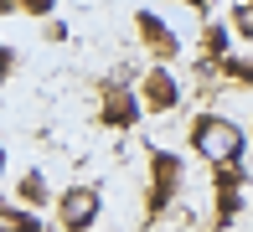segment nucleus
Here are the masks:
<instances>
[{"mask_svg":"<svg viewBox=\"0 0 253 232\" xmlns=\"http://www.w3.org/2000/svg\"><path fill=\"white\" fill-rule=\"evenodd\" d=\"M10 73H16V52L0 41V88H5V77H10Z\"/></svg>","mask_w":253,"mask_h":232,"instance_id":"obj_13","label":"nucleus"},{"mask_svg":"<svg viewBox=\"0 0 253 232\" xmlns=\"http://www.w3.org/2000/svg\"><path fill=\"white\" fill-rule=\"evenodd\" d=\"M140 93H145V109H150V114H170V109H176V103H181V83H176V73H170V67H150V73H145V83H140Z\"/></svg>","mask_w":253,"mask_h":232,"instance_id":"obj_4","label":"nucleus"},{"mask_svg":"<svg viewBox=\"0 0 253 232\" xmlns=\"http://www.w3.org/2000/svg\"><path fill=\"white\" fill-rule=\"evenodd\" d=\"M186 5H191V10H207V5H212V0H186Z\"/></svg>","mask_w":253,"mask_h":232,"instance_id":"obj_14","label":"nucleus"},{"mask_svg":"<svg viewBox=\"0 0 253 232\" xmlns=\"http://www.w3.org/2000/svg\"><path fill=\"white\" fill-rule=\"evenodd\" d=\"M176 186H181V160L170 150H150V212H160L176 196Z\"/></svg>","mask_w":253,"mask_h":232,"instance_id":"obj_5","label":"nucleus"},{"mask_svg":"<svg viewBox=\"0 0 253 232\" xmlns=\"http://www.w3.org/2000/svg\"><path fill=\"white\" fill-rule=\"evenodd\" d=\"M202 52H207V62H212V67H222L227 57H233V52H227V26L207 21V26H202Z\"/></svg>","mask_w":253,"mask_h":232,"instance_id":"obj_7","label":"nucleus"},{"mask_svg":"<svg viewBox=\"0 0 253 232\" xmlns=\"http://www.w3.org/2000/svg\"><path fill=\"white\" fill-rule=\"evenodd\" d=\"M191 150H197L207 165L227 170V165H238V160L248 155V134H243V124H233L227 114H197V119H191Z\"/></svg>","mask_w":253,"mask_h":232,"instance_id":"obj_1","label":"nucleus"},{"mask_svg":"<svg viewBox=\"0 0 253 232\" xmlns=\"http://www.w3.org/2000/svg\"><path fill=\"white\" fill-rule=\"evenodd\" d=\"M21 201H26V206H42V201H47V181H42V170H26V176H21Z\"/></svg>","mask_w":253,"mask_h":232,"instance_id":"obj_11","label":"nucleus"},{"mask_svg":"<svg viewBox=\"0 0 253 232\" xmlns=\"http://www.w3.org/2000/svg\"><path fill=\"white\" fill-rule=\"evenodd\" d=\"M222 73L233 77V83H248V88H253V52H233V57L222 62Z\"/></svg>","mask_w":253,"mask_h":232,"instance_id":"obj_10","label":"nucleus"},{"mask_svg":"<svg viewBox=\"0 0 253 232\" xmlns=\"http://www.w3.org/2000/svg\"><path fill=\"white\" fill-rule=\"evenodd\" d=\"M134 31H140L145 52H150L160 67H170V62H176V52H181V37H176V31H170L166 21L155 16V10H134Z\"/></svg>","mask_w":253,"mask_h":232,"instance_id":"obj_3","label":"nucleus"},{"mask_svg":"<svg viewBox=\"0 0 253 232\" xmlns=\"http://www.w3.org/2000/svg\"><path fill=\"white\" fill-rule=\"evenodd\" d=\"M0 232H42V217H31L16 201H0Z\"/></svg>","mask_w":253,"mask_h":232,"instance_id":"obj_8","label":"nucleus"},{"mask_svg":"<svg viewBox=\"0 0 253 232\" xmlns=\"http://www.w3.org/2000/svg\"><path fill=\"white\" fill-rule=\"evenodd\" d=\"M103 212V191L98 186H67L62 196H57V222H62V232H88L98 222Z\"/></svg>","mask_w":253,"mask_h":232,"instance_id":"obj_2","label":"nucleus"},{"mask_svg":"<svg viewBox=\"0 0 253 232\" xmlns=\"http://www.w3.org/2000/svg\"><path fill=\"white\" fill-rule=\"evenodd\" d=\"M52 16L57 10V0H0V16Z\"/></svg>","mask_w":253,"mask_h":232,"instance_id":"obj_9","label":"nucleus"},{"mask_svg":"<svg viewBox=\"0 0 253 232\" xmlns=\"http://www.w3.org/2000/svg\"><path fill=\"white\" fill-rule=\"evenodd\" d=\"M233 31L243 41H253V0H238V5H233Z\"/></svg>","mask_w":253,"mask_h":232,"instance_id":"obj_12","label":"nucleus"},{"mask_svg":"<svg viewBox=\"0 0 253 232\" xmlns=\"http://www.w3.org/2000/svg\"><path fill=\"white\" fill-rule=\"evenodd\" d=\"M140 109H145V103L134 98L124 83H109V88H103V103H98V119L109 124V129H129V124L140 119Z\"/></svg>","mask_w":253,"mask_h":232,"instance_id":"obj_6","label":"nucleus"},{"mask_svg":"<svg viewBox=\"0 0 253 232\" xmlns=\"http://www.w3.org/2000/svg\"><path fill=\"white\" fill-rule=\"evenodd\" d=\"M0 176H5V145H0Z\"/></svg>","mask_w":253,"mask_h":232,"instance_id":"obj_15","label":"nucleus"}]
</instances>
